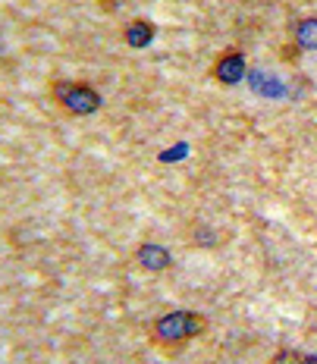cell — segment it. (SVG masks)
Returning a JSON list of instances; mask_svg holds the SVG:
<instances>
[{"label":"cell","mask_w":317,"mask_h":364,"mask_svg":"<svg viewBox=\"0 0 317 364\" xmlns=\"http://www.w3.org/2000/svg\"><path fill=\"white\" fill-rule=\"evenodd\" d=\"M205 327H208L205 317L195 314V311H167V314H161L154 321L151 336L161 346H179V343H186V339L201 336Z\"/></svg>","instance_id":"cell-1"},{"label":"cell","mask_w":317,"mask_h":364,"mask_svg":"<svg viewBox=\"0 0 317 364\" xmlns=\"http://www.w3.org/2000/svg\"><path fill=\"white\" fill-rule=\"evenodd\" d=\"M54 101L66 113H75V117H92V113L101 110V95L92 85H82V82H57Z\"/></svg>","instance_id":"cell-2"},{"label":"cell","mask_w":317,"mask_h":364,"mask_svg":"<svg viewBox=\"0 0 317 364\" xmlns=\"http://www.w3.org/2000/svg\"><path fill=\"white\" fill-rule=\"evenodd\" d=\"M245 75V54L242 50H226L214 63V79L220 85H239Z\"/></svg>","instance_id":"cell-3"},{"label":"cell","mask_w":317,"mask_h":364,"mask_svg":"<svg viewBox=\"0 0 317 364\" xmlns=\"http://www.w3.org/2000/svg\"><path fill=\"white\" fill-rule=\"evenodd\" d=\"M135 257H139V264H141L145 270H151V273H161V270H167L170 264H173V257H170L167 248H163V245H154V242H145V245H139Z\"/></svg>","instance_id":"cell-4"},{"label":"cell","mask_w":317,"mask_h":364,"mask_svg":"<svg viewBox=\"0 0 317 364\" xmlns=\"http://www.w3.org/2000/svg\"><path fill=\"white\" fill-rule=\"evenodd\" d=\"M154 32H157V28L151 26V22L135 19V22H129V26H126V44H129V48H135V50H141V48H148V44L154 41Z\"/></svg>","instance_id":"cell-5"},{"label":"cell","mask_w":317,"mask_h":364,"mask_svg":"<svg viewBox=\"0 0 317 364\" xmlns=\"http://www.w3.org/2000/svg\"><path fill=\"white\" fill-rule=\"evenodd\" d=\"M296 44L301 50H317V16H308L296 28Z\"/></svg>","instance_id":"cell-6"},{"label":"cell","mask_w":317,"mask_h":364,"mask_svg":"<svg viewBox=\"0 0 317 364\" xmlns=\"http://www.w3.org/2000/svg\"><path fill=\"white\" fill-rule=\"evenodd\" d=\"M270 364H305V358H301L299 352H292V348H283V352H276L274 358H270Z\"/></svg>","instance_id":"cell-7"},{"label":"cell","mask_w":317,"mask_h":364,"mask_svg":"<svg viewBox=\"0 0 317 364\" xmlns=\"http://www.w3.org/2000/svg\"><path fill=\"white\" fill-rule=\"evenodd\" d=\"M305 364H317V355H305Z\"/></svg>","instance_id":"cell-8"}]
</instances>
